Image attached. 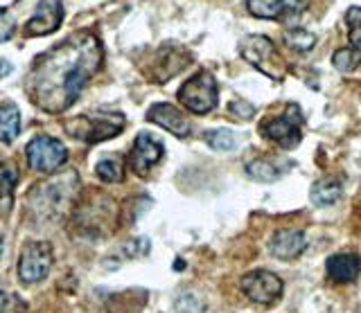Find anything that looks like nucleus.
I'll return each instance as SVG.
<instances>
[{
    "instance_id": "4468645a",
    "label": "nucleus",
    "mask_w": 361,
    "mask_h": 313,
    "mask_svg": "<svg viewBox=\"0 0 361 313\" xmlns=\"http://www.w3.org/2000/svg\"><path fill=\"white\" fill-rule=\"evenodd\" d=\"M327 268V275H330L334 282L338 284H348V282H355L361 273V260L353 253H343V255H334L327 260L325 264Z\"/></svg>"
},
{
    "instance_id": "f8f14e48",
    "label": "nucleus",
    "mask_w": 361,
    "mask_h": 313,
    "mask_svg": "<svg viewBox=\"0 0 361 313\" xmlns=\"http://www.w3.org/2000/svg\"><path fill=\"white\" fill-rule=\"evenodd\" d=\"M271 255H276L278 260L289 262L296 260L302 255V250L307 248V239L300 230H278L269 241Z\"/></svg>"
},
{
    "instance_id": "5701e85b",
    "label": "nucleus",
    "mask_w": 361,
    "mask_h": 313,
    "mask_svg": "<svg viewBox=\"0 0 361 313\" xmlns=\"http://www.w3.org/2000/svg\"><path fill=\"white\" fill-rule=\"evenodd\" d=\"M359 63V59H357V54L353 52V50H348V48H343V50H338L336 54H334V65L341 72H350V70H355V65Z\"/></svg>"
},
{
    "instance_id": "9d476101",
    "label": "nucleus",
    "mask_w": 361,
    "mask_h": 313,
    "mask_svg": "<svg viewBox=\"0 0 361 313\" xmlns=\"http://www.w3.org/2000/svg\"><path fill=\"white\" fill-rule=\"evenodd\" d=\"M61 20H63L61 0H41L37 7V14L30 18L25 32L30 37H45L59 27Z\"/></svg>"
},
{
    "instance_id": "1a4fd4ad",
    "label": "nucleus",
    "mask_w": 361,
    "mask_h": 313,
    "mask_svg": "<svg viewBox=\"0 0 361 313\" xmlns=\"http://www.w3.org/2000/svg\"><path fill=\"white\" fill-rule=\"evenodd\" d=\"M163 158V144L154 140L149 133H140L133 142V149L129 153V167L135 174H147L152 167Z\"/></svg>"
},
{
    "instance_id": "2eb2a0df",
    "label": "nucleus",
    "mask_w": 361,
    "mask_h": 313,
    "mask_svg": "<svg viewBox=\"0 0 361 313\" xmlns=\"http://www.w3.org/2000/svg\"><path fill=\"white\" fill-rule=\"evenodd\" d=\"M20 131V110L16 104L0 106V142H11Z\"/></svg>"
},
{
    "instance_id": "f03ea898",
    "label": "nucleus",
    "mask_w": 361,
    "mask_h": 313,
    "mask_svg": "<svg viewBox=\"0 0 361 313\" xmlns=\"http://www.w3.org/2000/svg\"><path fill=\"white\" fill-rule=\"evenodd\" d=\"M178 99L190 113L197 115L210 113L217 106V82H214V77L210 72L201 70L180 86Z\"/></svg>"
},
{
    "instance_id": "39448f33",
    "label": "nucleus",
    "mask_w": 361,
    "mask_h": 313,
    "mask_svg": "<svg viewBox=\"0 0 361 313\" xmlns=\"http://www.w3.org/2000/svg\"><path fill=\"white\" fill-rule=\"evenodd\" d=\"M52 268V245L48 241H30L20 253L18 277L25 284H34L43 279Z\"/></svg>"
},
{
    "instance_id": "20e7f679",
    "label": "nucleus",
    "mask_w": 361,
    "mask_h": 313,
    "mask_svg": "<svg viewBox=\"0 0 361 313\" xmlns=\"http://www.w3.org/2000/svg\"><path fill=\"white\" fill-rule=\"evenodd\" d=\"M27 162L34 172H41V174H48L59 170V167L68 160V151L66 147L54 140L50 136H37L30 144H27Z\"/></svg>"
},
{
    "instance_id": "9b49d317",
    "label": "nucleus",
    "mask_w": 361,
    "mask_h": 313,
    "mask_svg": "<svg viewBox=\"0 0 361 313\" xmlns=\"http://www.w3.org/2000/svg\"><path fill=\"white\" fill-rule=\"evenodd\" d=\"M310 0H246L248 12L257 18H285L305 12Z\"/></svg>"
},
{
    "instance_id": "aec40b11",
    "label": "nucleus",
    "mask_w": 361,
    "mask_h": 313,
    "mask_svg": "<svg viewBox=\"0 0 361 313\" xmlns=\"http://www.w3.org/2000/svg\"><path fill=\"white\" fill-rule=\"evenodd\" d=\"M246 174L253 178V181H259V183H271V181H276V178L280 176L276 172V167L267 162V160H253V162H248L246 165Z\"/></svg>"
},
{
    "instance_id": "dca6fc26",
    "label": "nucleus",
    "mask_w": 361,
    "mask_h": 313,
    "mask_svg": "<svg viewBox=\"0 0 361 313\" xmlns=\"http://www.w3.org/2000/svg\"><path fill=\"white\" fill-rule=\"evenodd\" d=\"M341 183L334 181V178H323L314 187H312V200L316 205H334L338 198H341Z\"/></svg>"
},
{
    "instance_id": "bb28decb",
    "label": "nucleus",
    "mask_w": 361,
    "mask_h": 313,
    "mask_svg": "<svg viewBox=\"0 0 361 313\" xmlns=\"http://www.w3.org/2000/svg\"><path fill=\"white\" fill-rule=\"evenodd\" d=\"M11 72V65L5 61V59H0V77H5V75H9Z\"/></svg>"
},
{
    "instance_id": "b1692460",
    "label": "nucleus",
    "mask_w": 361,
    "mask_h": 313,
    "mask_svg": "<svg viewBox=\"0 0 361 313\" xmlns=\"http://www.w3.org/2000/svg\"><path fill=\"white\" fill-rule=\"evenodd\" d=\"M23 311H25V302L18 300L16 295L0 290V313H23Z\"/></svg>"
},
{
    "instance_id": "7ed1b4c3",
    "label": "nucleus",
    "mask_w": 361,
    "mask_h": 313,
    "mask_svg": "<svg viewBox=\"0 0 361 313\" xmlns=\"http://www.w3.org/2000/svg\"><path fill=\"white\" fill-rule=\"evenodd\" d=\"M242 57L255 65L257 70H262L264 75L274 77V79H280L285 75V68H282V57L278 54L276 46L271 43L267 37H257L251 34L242 41Z\"/></svg>"
},
{
    "instance_id": "ddd939ff",
    "label": "nucleus",
    "mask_w": 361,
    "mask_h": 313,
    "mask_svg": "<svg viewBox=\"0 0 361 313\" xmlns=\"http://www.w3.org/2000/svg\"><path fill=\"white\" fill-rule=\"evenodd\" d=\"M147 120H152L154 124L167 129L169 133H174L176 138H188L190 136V122L172 104H154L149 108V113H147Z\"/></svg>"
},
{
    "instance_id": "cd10ccee",
    "label": "nucleus",
    "mask_w": 361,
    "mask_h": 313,
    "mask_svg": "<svg viewBox=\"0 0 361 313\" xmlns=\"http://www.w3.org/2000/svg\"><path fill=\"white\" fill-rule=\"evenodd\" d=\"M0 253H3V237H0Z\"/></svg>"
},
{
    "instance_id": "0eeeda50",
    "label": "nucleus",
    "mask_w": 361,
    "mask_h": 313,
    "mask_svg": "<svg viewBox=\"0 0 361 313\" xmlns=\"http://www.w3.org/2000/svg\"><path fill=\"white\" fill-rule=\"evenodd\" d=\"M300 124H302V117L298 113V108H289V113L280 115V117H274L262 124V136L271 142L280 144V147L285 149H291L296 147L300 142Z\"/></svg>"
},
{
    "instance_id": "a211bd4d",
    "label": "nucleus",
    "mask_w": 361,
    "mask_h": 313,
    "mask_svg": "<svg viewBox=\"0 0 361 313\" xmlns=\"http://www.w3.org/2000/svg\"><path fill=\"white\" fill-rule=\"evenodd\" d=\"M345 20H348V34H350V43H353V52L357 54V59H361V7H350Z\"/></svg>"
},
{
    "instance_id": "4be33fe9",
    "label": "nucleus",
    "mask_w": 361,
    "mask_h": 313,
    "mask_svg": "<svg viewBox=\"0 0 361 313\" xmlns=\"http://www.w3.org/2000/svg\"><path fill=\"white\" fill-rule=\"evenodd\" d=\"M206 140L214 151H231L235 147V136L231 131H208Z\"/></svg>"
},
{
    "instance_id": "6ab92c4d",
    "label": "nucleus",
    "mask_w": 361,
    "mask_h": 313,
    "mask_svg": "<svg viewBox=\"0 0 361 313\" xmlns=\"http://www.w3.org/2000/svg\"><path fill=\"white\" fill-rule=\"evenodd\" d=\"M285 41H287V46H289V48L298 50V52H307V50L314 48L316 37L312 34V32H307V30L293 27V30H287V32H285Z\"/></svg>"
},
{
    "instance_id": "6e6552de",
    "label": "nucleus",
    "mask_w": 361,
    "mask_h": 313,
    "mask_svg": "<svg viewBox=\"0 0 361 313\" xmlns=\"http://www.w3.org/2000/svg\"><path fill=\"white\" fill-rule=\"evenodd\" d=\"M242 290L257 305H274L282 295V279L269 271H253L242 277Z\"/></svg>"
},
{
    "instance_id": "a878e982",
    "label": "nucleus",
    "mask_w": 361,
    "mask_h": 313,
    "mask_svg": "<svg viewBox=\"0 0 361 313\" xmlns=\"http://www.w3.org/2000/svg\"><path fill=\"white\" fill-rule=\"evenodd\" d=\"M14 18L7 12V9H0V43H5L14 34Z\"/></svg>"
},
{
    "instance_id": "423d86ee",
    "label": "nucleus",
    "mask_w": 361,
    "mask_h": 313,
    "mask_svg": "<svg viewBox=\"0 0 361 313\" xmlns=\"http://www.w3.org/2000/svg\"><path fill=\"white\" fill-rule=\"evenodd\" d=\"M124 129V117L120 113H113V115H86V117H79L75 124L71 127V136L75 138H82L86 142H102L106 138L118 136V133Z\"/></svg>"
},
{
    "instance_id": "412c9836",
    "label": "nucleus",
    "mask_w": 361,
    "mask_h": 313,
    "mask_svg": "<svg viewBox=\"0 0 361 313\" xmlns=\"http://www.w3.org/2000/svg\"><path fill=\"white\" fill-rule=\"evenodd\" d=\"M95 172H97V176L102 178V181H106V183H120L122 176H124L122 174V165L116 158H109V160L97 162Z\"/></svg>"
},
{
    "instance_id": "393cba45",
    "label": "nucleus",
    "mask_w": 361,
    "mask_h": 313,
    "mask_svg": "<svg viewBox=\"0 0 361 313\" xmlns=\"http://www.w3.org/2000/svg\"><path fill=\"white\" fill-rule=\"evenodd\" d=\"M228 113L233 115V117H237V120H251L253 115H255V108L248 104V102H244V99H235V102L228 106Z\"/></svg>"
},
{
    "instance_id": "f257e3e1",
    "label": "nucleus",
    "mask_w": 361,
    "mask_h": 313,
    "mask_svg": "<svg viewBox=\"0 0 361 313\" xmlns=\"http://www.w3.org/2000/svg\"><path fill=\"white\" fill-rule=\"evenodd\" d=\"M99 61L102 46L90 32H79L66 39L34 63L30 75L32 99L50 113L66 110L95 75Z\"/></svg>"
},
{
    "instance_id": "f3484780",
    "label": "nucleus",
    "mask_w": 361,
    "mask_h": 313,
    "mask_svg": "<svg viewBox=\"0 0 361 313\" xmlns=\"http://www.w3.org/2000/svg\"><path fill=\"white\" fill-rule=\"evenodd\" d=\"M18 183V172L11 165H0V207L7 212L11 207V196Z\"/></svg>"
}]
</instances>
